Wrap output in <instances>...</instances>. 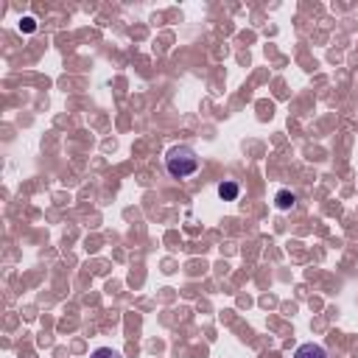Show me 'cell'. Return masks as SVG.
Segmentation results:
<instances>
[{"instance_id":"1","label":"cell","mask_w":358,"mask_h":358,"mask_svg":"<svg viewBox=\"0 0 358 358\" xmlns=\"http://www.w3.org/2000/svg\"><path fill=\"white\" fill-rule=\"evenodd\" d=\"M165 168L174 179H188L199 171V157L190 146H174L165 154Z\"/></svg>"},{"instance_id":"2","label":"cell","mask_w":358,"mask_h":358,"mask_svg":"<svg viewBox=\"0 0 358 358\" xmlns=\"http://www.w3.org/2000/svg\"><path fill=\"white\" fill-rule=\"evenodd\" d=\"M294 358H328V350H325L322 344L308 341V344H300V347H297Z\"/></svg>"},{"instance_id":"3","label":"cell","mask_w":358,"mask_h":358,"mask_svg":"<svg viewBox=\"0 0 358 358\" xmlns=\"http://www.w3.org/2000/svg\"><path fill=\"white\" fill-rule=\"evenodd\" d=\"M238 193H241V188H238L235 182H222V185H219V196L227 199V202H235Z\"/></svg>"},{"instance_id":"4","label":"cell","mask_w":358,"mask_h":358,"mask_svg":"<svg viewBox=\"0 0 358 358\" xmlns=\"http://www.w3.org/2000/svg\"><path fill=\"white\" fill-rule=\"evenodd\" d=\"M294 202H297V196H294V193H289V190H280V193H277V207H280V210L294 207Z\"/></svg>"},{"instance_id":"5","label":"cell","mask_w":358,"mask_h":358,"mask_svg":"<svg viewBox=\"0 0 358 358\" xmlns=\"http://www.w3.org/2000/svg\"><path fill=\"white\" fill-rule=\"evenodd\" d=\"M90 358H120V352H118V350H112V347H98Z\"/></svg>"},{"instance_id":"6","label":"cell","mask_w":358,"mask_h":358,"mask_svg":"<svg viewBox=\"0 0 358 358\" xmlns=\"http://www.w3.org/2000/svg\"><path fill=\"white\" fill-rule=\"evenodd\" d=\"M37 28V20L34 17H23V23H20V31H26V34H31Z\"/></svg>"}]
</instances>
